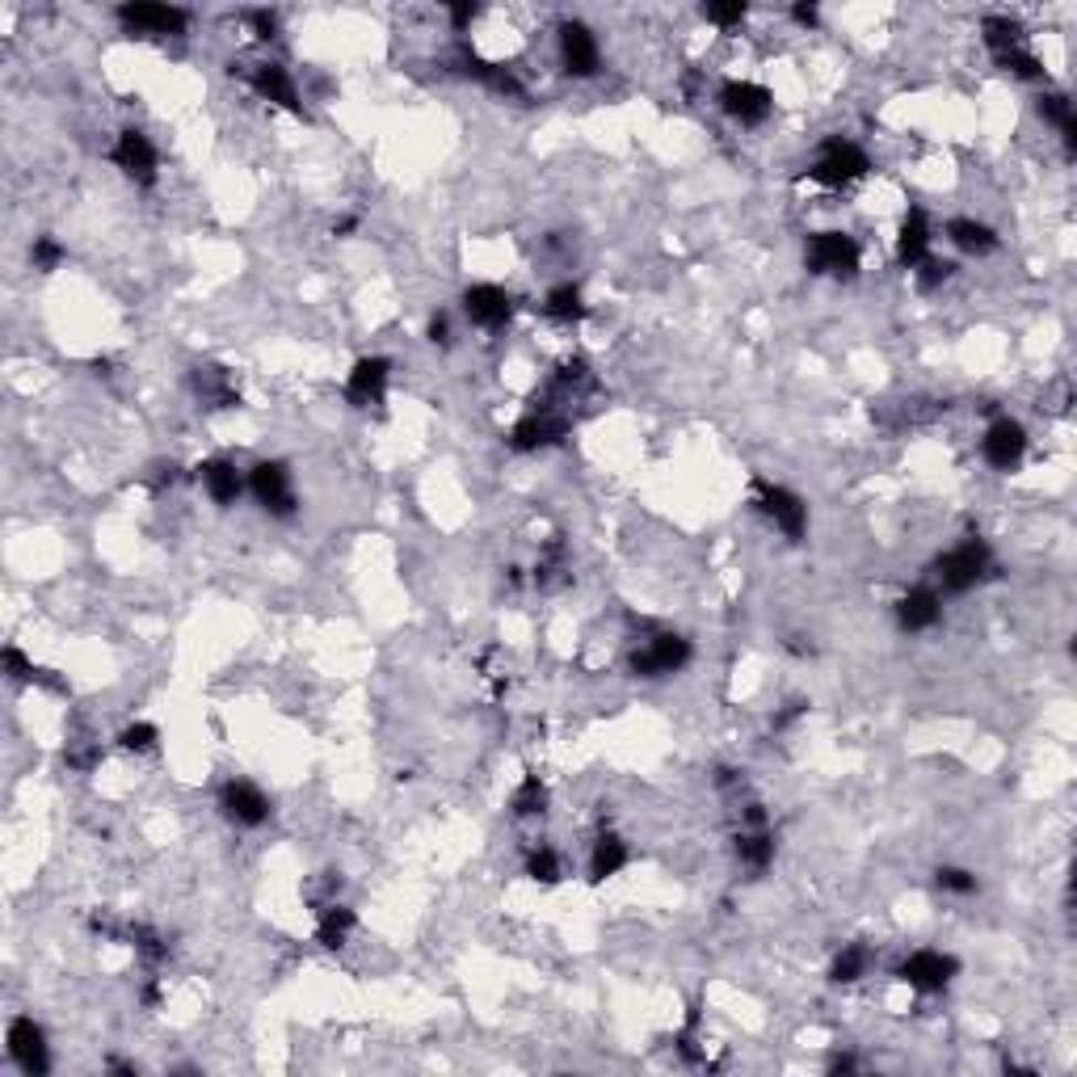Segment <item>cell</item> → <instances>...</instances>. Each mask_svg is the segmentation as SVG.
<instances>
[{"label": "cell", "mask_w": 1077, "mask_h": 1077, "mask_svg": "<svg viewBox=\"0 0 1077 1077\" xmlns=\"http://www.w3.org/2000/svg\"><path fill=\"white\" fill-rule=\"evenodd\" d=\"M220 808L236 830H257L269 821V796L248 779H227L220 787Z\"/></svg>", "instance_id": "11"}, {"label": "cell", "mask_w": 1077, "mask_h": 1077, "mask_svg": "<svg viewBox=\"0 0 1077 1077\" xmlns=\"http://www.w3.org/2000/svg\"><path fill=\"white\" fill-rule=\"evenodd\" d=\"M354 926H359V914H354L350 905H337V900H329V905H320V909H316V942H320V947H329V951L345 947V942H350V935H354Z\"/></svg>", "instance_id": "22"}, {"label": "cell", "mask_w": 1077, "mask_h": 1077, "mask_svg": "<svg viewBox=\"0 0 1077 1077\" xmlns=\"http://www.w3.org/2000/svg\"><path fill=\"white\" fill-rule=\"evenodd\" d=\"M867 173H872L867 152L854 139H842V135H830L821 143L817 160L808 164V178L817 181V185H825V190H846V185H854V181L867 178Z\"/></svg>", "instance_id": "1"}, {"label": "cell", "mask_w": 1077, "mask_h": 1077, "mask_svg": "<svg viewBox=\"0 0 1077 1077\" xmlns=\"http://www.w3.org/2000/svg\"><path fill=\"white\" fill-rule=\"evenodd\" d=\"M791 18H796V25H808V30H812V25L821 22V13H817V4H796V9H791Z\"/></svg>", "instance_id": "44"}, {"label": "cell", "mask_w": 1077, "mask_h": 1077, "mask_svg": "<svg viewBox=\"0 0 1077 1077\" xmlns=\"http://www.w3.org/2000/svg\"><path fill=\"white\" fill-rule=\"evenodd\" d=\"M463 312H468L476 329H493L497 333V329H505L514 320V295L505 287H497V282H476V287L463 291Z\"/></svg>", "instance_id": "14"}, {"label": "cell", "mask_w": 1077, "mask_h": 1077, "mask_svg": "<svg viewBox=\"0 0 1077 1077\" xmlns=\"http://www.w3.org/2000/svg\"><path fill=\"white\" fill-rule=\"evenodd\" d=\"M543 316L552 324H577L585 320V295L577 282H556L552 291L543 295Z\"/></svg>", "instance_id": "24"}, {"label": "cell", "mask_w": 1077, "mask_h": 1077, "mask_svg": "<svg viewBox=\"0 0 1077 1077\" xmlns=\"http://www.w3.org/2000/svg\"><path fill=\"white\" fill-rule=\"evenodd\" d=\"M573 422L564 413H552V408H531L514 429H510V447L531 455V450H547L568 438Z\"/></svg>", "instance_id": "13"}, {"label": "cell", "mask_w": 1077, "mask_h": 1077, "mask_svg": "<svg viewBox=\"0 0 1077 1077\" xmlns=\"http://www.w3.org/2000/svg\"><path fill=\"white\" fill-rule=\"evenodd\" d=\"M67 262V248L55 241V236H39L34 245H30V266L39 269V274H55V269Z\"/></svg>", "instance_id": "35"}, {"label": "cell", "mask_w": 1077, "mask_h": 1077, "mask_svg": "<svg viewBox=\"0 0 1077 1077\" xmlns=\"http://www.w3.org/2000/svg\"><path fill=\"white\" fill-rule=\"evenodd\" d=\"M426 337H429V341H434V345H450V316H447V312L429 316Z\"/></svg>", "instance_id": "42"}, {"label": "cell", "mask_w": 1077, "mask_h": 1077, "mask_svg": "<svg viewBox=\"0 0 1077 1077\" xmlns=\"http://www.w3.org/2000/svg\"><path fill=\"white\" fill-rule=\"evenodd\" d=\"M939 619H942V598L930 589V585H914V589L897 603L900 631H930V628H939Z\"/></svg>", "instance_id": "20"}, {"label": "cell", "mask_w": 1077, "mask_h": 1077, "mask_svg": "<svg viewBox=\"0 0 1077 1077\" xmlns=\"http://www.w3.org/2000/svg\"><path fill=\"white\" fill-rule=\"evenodd\" d=\"M859 241L846 232H812L804 241V266L817 278H854L859 274Z\"/></svg>", "instance_id": "3"}, {"label": "cell", "mask_w": 1077, "mask_h": 1077, "mask_svg": "<svg viewBox=\"0 0 1077 1077\" xmlns=\"http://www.w3.org/2000/svg\"><path fill=\"white\" fill-rule=\"evenodd\" d=\"M561 64L568 76H577V81H589L594 72H598V64H603V55H598V39H594V30L585 22H564L561 25Z\"/></svg>", "instance_id": "17"}, {"label": "cell", "mask_w": 1077, "mask_h": 1077, "mask_svg": "<svg viewBox=\"0 0 1077 1077\" xmlns=\"http://www.w3.org/2000/svg\"><path fill=\"white\" fill-rule=\"evenodd\" d=\"M194 392L211 408H236L241 404V392L232 387V375H227L224 366H199L194 371Z\"/></svg>", "instance_id": "27"}, {"label": "cell", "mask_w": 1077, "mask_h": 1077, "mask_svg": "<svg viewBox=\"0 0 1077 1077\" xmlns=\"http://www.w3.org/2000/svg\"><path fill=\"white\" fill-rule=\"evenodd\" d=\"M4 1053L9 1060L22 1069L25 1077H43L51 1069V1048H46V1032L30 1019V1014H18L4 1032Z\"/></svg>", "instance_id": "7"}, {"label": "cell", "mask_w": 1077, "mask_h": 1077, "mask_svg": "<svg viewBox=\"0 0 1077 1077\" xmlns=\"http://www.w3.org/2000/svg\"><path fill=\"white\" fill-rule=\"evenodd\" d=\"M110 160L122 169V178H131L135 185H157L160 157H157V148H152V139L139 131V127L118 131V139H114V148H110Z\"/></svg>", "instance_id": "8"}, {"label": "cell", "mask_w": 1077, "mask_h": 1077, "mask_svg": "<svg viewBox=\"0 0 1077 1077\" xmlns=\"http://www.w3.org/2000/svg\"><path fill=\"white\" fill-rule=\"evenodd\" d=\"M935 884H939L942 893H951V897H972L977 893V875L964 872V867H939Z\"/></svg>", "instance_id": "38"}, {"label": "cell", "mask_w": 1077, "mask_h": 1077, "mask_svg": "<svg viewBox=\"0 0 1077 1077\" xmlns=\"http://www.w3.org/2000/svg\"><path fill=\"white\" fill-rule=\"evenodd\" d=\"M157 724H148V719H135V724H127L122 733H118V745L127 749V754H152L157 749Z\"/></svg>", "instance_id": "36"}, {"label": "cell", "mask_w": 1077, "mask_h": 1077, "mask_svg": "<svg viewBox=\"0 0 1077 1077\" xmlns=\"http://www.w3.org/2000/svg\"><path fill=\"white\" fill-rule=\"evenodd\" d=\"M350 232H359V220H354V215H345V220H337L333 224V236H350Z\"/></svg>", "instance_id": "46"}, {"label": "cell", "mask_w": 1077, "mask_h": 1077, "mask_svg": "<svg viewBox=\"0 0 1077 1077\" xmlns=\"http://www.w3.org/2000/svg\"><path fill=\"white\" fill-rule=\"evenodd\" d=\"M686 661H691V640L678 631H661L644 649L631 652V670L640 678H670V673L686 670Z\"/></svg>", "instance_id": "10"}, {"label": "cell", "mask_w": 1077, "mask_h": 1077, "mask_svg": "<svg viewBox=\"0 0 1077 1077\" xmlns=\"http://www.w3.org/2000/svg\"><path fill=\"white\" fill-rule=\"evenodd\" d=\"M526 879H535V884H543V888L561 884V879H564L561 854L552 851V846H535V851H526Z\"/></svg>", "instance_id": "33"}, {"label": "cell", "mask_w": 1077, "mask_h": 1077, "mask_svg": "<svg viewBox=\"0 0 1077 1077\" xmlns=\"http://www.w3.org/2000/svg\"><path fill=\"white\" fill-rule=\"evenodd\" d=\"M830 1074H854V1056H833Z\"/></svg>", "instance_id": "45"}, {"label": "cell", "mask_w": 1077, "mask_h": 1077, "mask_svg": "<svg viewBox=\"0 0 1077 1077\" xmlns=\"http://www.w3.org/2000/svg\"><path fill=\"white\" fill-rule=\"evenodd\" d=\"M248 493L257 497V505L274 518H291L299 497H295L291 468L282 459H262L257 468L248 471Z\"/></svg>", "instance_id": "4"}, {"label": "cell", "mask_w": 1077, "mask_h": 1077, "mask_svg": "<svg viewBox=\"0 0 1077 1077\" xmlns=\"http://www.w3.org/2000/svg\"><path fill=\"white\" fill-rule=\"evenodd\" d=\"M199 480L215 505H236L241 493L248 489V480L241 476V468H236L232 459H206V463L199 468Z\"/></svg>", "instance_id": "21"}, {"label": "cell", "mask_w": 1077, "mask_h": 1077, "mask_svg": "<svg viewBox=\"0 0 1077 1077\" xmlns=\"http://www.w3.org/2000/svg\"><path fill=\"white\" fill-rule=\"evenodd\" d=\"M719 110L740 127H763L775 110V97L766 85H754V81H728V85H719Z\"/></svg>", "instance_id": "12"}, {"label": "cell", "mask_w": 1077, "mask_h": 1077, "mask_svg": "<svg viewBox=\"0 0 1077 1077\" xmlns=\"http://www.w3.org/2000/svg\"><path fill=\"white\" fill-rule=\"evenodd\" d=\"M745 13H749V9H745L740 0H733V4H703V18H707L712 25H719V30H733V25H740V22H745Z\"/></svg>", "instance_id": "40"}, {"label": "cell", "mask_w": 1077, "mask_h": 1077, "mask_svg": "<svg viewBox=\"0 0 1077 1077\" xmlns=\"http://www.w3.org/2000/svg\"><path fill=\"white\" fill-rule=\"evenodd\" d=\"M872 964H875V951L867 947V942H846V947L833 956L830 981L833 985H854V981H863V977L872 972Z\"/></svg>", "instance_id": "26"}, {"label": "cell", "mask_w": 1077, "mask_h": 1077, "mask_svg": "<svg viewBox=\"0 0 1077 1077\" xmlns=\"http://www.w3.org/2000/svg\"><path fill=\"white\" fill-rule=\"evenodd\" d=\"M998 67H1006L1010 76H1023V81H1039L1044 76V64L1035 60L1027 46H1014L1006 55H998Z\"/></svg>", "instance_id": "37"}, {"label": "cell", "mask_w": 1077, "mask_h": 1077, "mask_svg": "<svg viewBox=\"0 0 1077 1077\" xmlns=\"http://www.w3.org/2000/svg\"><path fill=\"white\" fill-rule=\"evenodd\" d=\"M947 241L960 248V253H968V257H985V253L998 248V232L989 224H981V220H951L947 224Z\"/></svg>", "instance_id": "25"}, {"label": "cell", "mask_w": 1077, "mask_h": 1077, "mask_svg": "<svg viewBox=\"0 0 1077 1077\" xmlns=\"http://www.w3.org/2000/svg\"><path fill=\"white\" fill-rule=\"evenodd\" d=\"M981 39H985L989 55L998 60V55H1006V51H1014V46H1027L1023 43V25L1014 22V18H1006V13H993V18H985L981 22Z\"/></svg>", "instance_id": "29"}, {"label": "cell", "mask_w": 1077, "mask_h": 1077, "mask_svg": "<svg viewBox=\"0 0 1077 1077\" xmlns=\"http://www.w3.org/2000/svg\"><path fill=\"white\" fill-rule=\"evenodd\" d=\"M951 274H956V266L942 262V257H926V262L914 269V278H918L921 291H939L942 282H951Z\"/></svg>", "instance_id": "39"}, {"label": "cell", "mask_w": 1077, "mask_h": 1077, "mask_svg": "<svg viewBox=\"0 0 1077 1077\" xmlns=\"http://www.w3.org/2000/svg\"><path fill=\"white\" fill-rule=\"evenodd\" d=\"M127 942H131L135 956H139L143 964L157 968L169 960V942H164V935L152 930V926H143V921H127Z\"/></svg>", "instance_id": "30"}, {"label": "cell", "mask_w": 1077, "mask_h": 1077, "mask_svg": "<svg viewBox=\"0 0 1077 1077\" xmlns=\"http://www.w3.org/2000/svg\"><path fill=\"white\" fill-rule=\"evenodd\" d=\"M754 501L779 531H783L791 543H800L808 531V501L800 493H791L783 484H770V480H758L754 484Z\"/></svg>", "instance_id": "6"}, {"label": "cell", "mask_w": 1077, "mask_h": 1077, "mask_svg": "<svg viewBox=\"0 0 1077 1077\" xmlns=\"http://www.w3.org/2000/svg\"><path fill=\"white\" fill-rule=\"evenodd\" d=\"M1039 114H1044V122H1053L1056 131H1060V139L1074 148V139H1077L1074 102H1069L1065 93H1044V97H1039Z\"/></svg>", "instance_id": "31"}, {"label": "cell", "mask_w": 1077, "mask_h": 1077, "mask_svg": "<svg viewBox=\"0 0 1077 1077\" xmlns=\"http://www.w3.org/2000/svg\"><path fill=\"white\" fill-rule=\"evenodd\" d=\"M930 241H935V232H930L926 211H921V206H909L905 220H900V232H897V262L905 269H918L921 262L930 257Z\"/></svg>", "instance_id": "18"}, {"label": "cell", "mask_w": 1077, "mask_h": 1077, "mask_svg": "<svg viewBox=\"0 0 1077 1077\" xmlns=\"http://www.w3.org/2000/svg\"><path fill=\"white\" fill-rule=\"evenodd\" d=\"M993 573V552L985 538H964L960 547H951L947 556L935 561V582L942 594H968Z\"/></svg>", "instance_id": "2"}, {"label": "cell", "mask_w": 1077, "mask_h": 1077, "mask_svg": "<svg viewBox=\"0 0 1077 1077\" xmlns=\"http://www.w3.org/2000/svg\"><path fill=\"white\" fill-rule=\"evenodd\" d=\"M118 25L127 34H143V39H169V34H181L190 13L185 9H173V4H152V0H139V4H122L118 13Z\"/></svg>", "instance_id": "9"}, {"label": "cell", "mask_w": 1077, "mask_h": 1077, "mask_svg": "<svg viewBox=\"0 0 1077 1077\" xmlns=\"http://www.w3.org/2000/svg\"><path fill=\"white\" fill-rule=\"evenodd\" d=\"M628 863H631L628 842H623L619 833H598V842H594V851H589V879L603 884V879L623 872Z\"/></svg>", "instance_id": "23"}, {"label": "cell", "mask_w": 1077, "mask_h": 1077, "mask_svg": "<svg viewBox=\"0 0 1077 1077\" xmlns=\"http://www.w3.org/2000/svg\"><path fill=\"white\" fill-rule=\"evenodd\" d=\"M981 455H985L989 468L1014 471L1023 463V455H1027V429L1019 426L1014 417H998L985 429V438H981Z\"/></svg>", "instance_id": "15"}, {"label": "cell", "mask_w": 1077, "mask_h": 1077, "mask_svg": "<svg viewBox=\"0 0 1077 1077\" xmlns=\"http://www.w3.org/2000/svg\"><path fill=\"white\" fill-rule=\"evenodd\" d=\"M248 85H253V93H257L262 102H274V106H282V110H291V114L303 110L291 72H287L282 64H257L253 72H248Z\"/></svg>", "instance_id": "19"}, {"label": "cell", "mask_w": 1077, "mask_h": 1077, "mask_svg": "<svg viewBox=\"0 0 1077 1077\" xmlns=\"http://www.w3.org/2000/svg\"><path fill=\"white\" fill-rule=\"evenodd\" d=\"M510 812H514L518 821H526V817H543V812H547V787H543V779H538V775H526V779L518 783V791L510 796Z\"/></svg>", "instance_id": "32"}, {"label": "cell", "mask_w": 1077, "mask_h": 1077, "mask_svg": "<svg viewBox=\"0 0 1077 1077\" xmlns=\"http://www.w3.org/2000/svg\"><path fill=\"white\" fill-rule=\"evenodd\" d=\"M737 859L749 872H766L775 863V833L766 825H749L737 833Z\"/></svg>", "instance_id": "28"}, {"label": "cell", "mask_w": 1077, "mask_h": 1077, "mask_svg": "<svg viewBox=\"0 0 1077 1077\" xmlns=\"http://www.w3.org/2000/svg\"><path fill=\"white\" fill-rule=\"evenodd\" d=\"M0 661H4V673H9L13 682H43V686H55V682L46 678V670H39V665H34V661H30V657H25V652L18 649V644H9Z\"/></svg>", "instance_id": "34"}, {"label": "cell", "mask_w": 1077, "mask_h": 1077, "mask_svg": "<svg viewBox=\"0 0 1077 1077\" xmlns=\"http://www.w3.org/2000/svg\"><path fill=\"white\" fill-rule=\"evenodd\" d=\"M248 25L257 30V39H266V43H269V39L278 34V13H269V9H253V13H248Z\"/></svg>", "instance_id": "41"}, {"label": "cell", "mask_w": 1077, "mask_h": 1077, "mask_svg": "<svg viewBox=\"0 0 1077 1077\" xmlns=\"http://www.w3.org/2000/svg\"><path fill=\"white\" fill-rule=\"evenodd\" d=\"M960 972V960L947 956V951H935V947H921V951H909L905 960L897 964V981L918 993H942V989L956 981Z\"/></svg>", "instance_id": "5"}, {"label": "cell", "mask_w": 1077, "mask_h": 1077, "mask_svg": "<svg viewBox=\"0 0 1077 1077\" xmlns=\"http://www.w3.org/2000/svg\"><path fill=\"white\" fill-rule=\"evenodd\" d=\"M476 13H480V9H476L471 0H463V4H450V25H455V30H468V25L476 22Z\"/></svg>", "instance_id": "43"}, {"label": "cell", "mask_w": 1077, "mask_h": 1077, "mask_svg": "<svg viewBox=\"0 0 1077 1077\" xmlns=\"http://www.w3.org/2000/svg\"><path fill=\"white\" fill-rule=\"evenodd\" d=\"M387 380H392V362L383 354H366L350 366V380H345V401L354 408H371V404H383L387 396Z\"/></svg>", "instance_id": "16"}]
</instances>
